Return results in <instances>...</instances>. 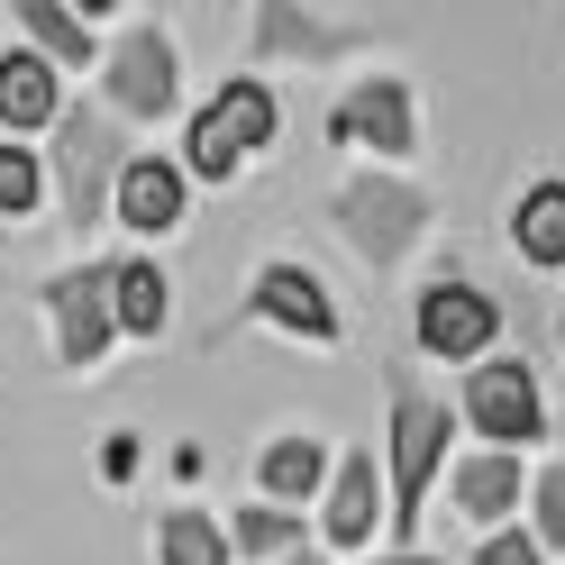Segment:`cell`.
<instances>
[{
    "label": "cell",
    "mask_w": 565,
    "mask_h": 565,
    "mask_svg": "<svg viewBox=\"0 0 565 565\" xmlns=\"http://www.w3.org/2000/svg\"><path fill=\"white\" fill-rule=\"evenodd\" d=\"M338 137L347 147H374L383 164L419 156V100H411V83L402 74H365L356 92L338 100Z\"/></svg>",
    "instance_id": "9c48e42d"
},
{
    "label": "cell",
    "mask_w": 565,
    "mask_h": 565,
    "mask_svg": "<svg viewBox=\"0 0 565 565\" xmlns=\"http://www.w3.org/2000/svg\"><path fill=\"white\" fill-rule=\"evenodd\" d=\"M320 483H329V447L320 438H274L265 456H256V492H265V511H310V502H320Z\"/></svg>",
    "instance_id": "e0dca14e"
},
{
    "label": "cell",
    "mask_w": 565,
    "mask_h": 565,
    "mask_svg": "<svg viewBox=\"0 0 565 565\" xmlns=\"http://www.w3.org/2000/svg\"><path fill=\"white\" fill-rule=\"evenodd\" d=\"M183 201H192L183 164L137 147V156L119 164V192H110V228H137V237H173V228H183Z\"/></svg>",
    "instance_id": "8fae6325"
},
{
    "label": "cell",
    "mask_w": 565,
    "mask_h": 565,
    "mask_svg": "<svg viewBox=\"0 0 565 565\" xmlns=\"http://www.w3.org/2000/svg\"><path fill=\"white\" fill-rule=\"evenodd\" d=\"M374 520H383V475H374V447H347L329 456V483H320V539L338 556L374 547Z\"/></svg>",
    "instance_id": "30bf717a"
},
{
    "label": "cell",
    "mask_w": 565,
    "mask_h": 565,
    "mask_svg": "<svg viewBox=\"0 0 565 565\" xmlns=\"http://www.w3.org/2000/svg\"><path fill=\"white\" fill-rule=\"evenodd\" d=\"M55 110H64V74L55 64H38V55H0V137H38V128H55Z\"/></svg>",
    "instance_id": "ac0fdd59"
},
{
    "label": "cell",
    "mask_w": 565,
    "mask_h": 565,
    "mask_svg": "<svg viewBox=\"0 0 565 565\" xmlns=\"http://www.w3.org/2000/svg\"><path fill=\"white\" fill-rule=\"evenodd\" d=\"M100 110L110 119H164L173 100H183V55H173V38L156 19H128L110 46H100Z\"/></svg>",
    "instance_id": "277c9868"
},
{
    "label": "cell",
    "mask_w": 565,
    "mask_h": 565,
    "mask_svg": "<svg viewBox=\"0 0 565 565\" xmlns=\"http://www.w3.org/2000/svg\"><path fill=\"white\" fill-rule=\"evenodd\" d=\"M511 256L529 274H565V183H556V173L511 201Z\"/></svg>",
    "instance_id": "d6986e66"
},
{
    "label": "cell",
    "mask_w": 565,
    "mask_h": 565,
    "mask_svg": "<svg viewBox=\"0 0 565 565\" xmlns=\"http://www.w3.org/2000/svg\"><path fill=\"white\" fill-rule=\"evenodd\" d=\"M55 164H46V183H55V201H64V220L74 228H110V192H119V164L137 156L128 137H119V119L100 110V100H64L55 110Z\"/></svg>",
    "instance_id": "6da1fadb"
},
{
    "label": "cell",
    "mask_w": 565,
    "mask_h": 565,
    "mask_svg": "<svg viewBox=\"0 0 565 565\" xmlns=\"http://www.w3.org/2000/svg\"><path fill=\"white\" fill-rule=\"evenodd\" d=\"M466 429H475L492 456L539 447V438H547V393H539V374H529L520 356H483V365H466Z\"/></svg>",
    "instance_id": "5b68a950"
},
{
    "label": "cell",
    "mask_w": 565,
    "mask_h": 565,
    "mask_svg": "<svg viewBox=\"0 0 565 565\" xmlns=\"http://www.w3.org/2000/svg\"><path fill=\"white\" fill-rule=\"evenodd\" d=\"M246 320L256 329H282V338H301V347H338L347 320H338V301H329V282L310 274L301 256H274L246 274Z\"/></svg>",
    "instance_id": "52a82bcc"
},
{
    "label": "cell",
    "mask_w": 565,
    "mask_h": 565,
    "mask_svg": "<svg viewBox=\"0 0 565 565\" xmlns=\"http://www.w3.org/2000/svg\"><path fill=\"white\" fill-rule=\"evenodd\" d=\"M374 565H438V556H411V547H402V556H374Z\"/></svg>",
    "instance_id": "484cf974"
},
{
    "label": "cell",
    "mask_w": 565,
    "mask_h": 565,
    "mask_svg": "<svg viewBox=\"0 0 565 565\" xmlns=\"http://www.w3.org/2000/svg\"><path fill=\"white\" fill-rule=\"evenodd\" d=\"M156 565H228V539L210 511H164L156 520Z\"/></svg>",
    "instance_id": "44dd1931"
},
{
    "label": "cell",
    "mask_w": 565,
    "mask_h": 565,
    "mask_svg": "<svg viewBox=\"0 0 565 565\" xmlns=\"http://www.w3.org/2000/svg\"><path fill=\"white\" fill-rule=\"evenodd\" d=\"M475 565H547V556H539V539H529V529H492V539L475 547Z\"/></svg>",
    "instance_id": "cb8c5ba5"
},
{
    "label": "cell",
    "mask_w": 565,
    "mask_h": 565,
    "mask_svg": "<svg viewBox=\"0 0 565 565\" xmlns=\"http://www.w3.org/2000/svg\"><path fill=\"white\" fill-rule=\"evenodd\" d=\"M520 492H529V475H520V456H492V447H475V456H456L447 466V511L466 520V529H511V511H520Z\"/></svg>",
    "instance_id": "7c38bea8"
},
{
    "label": "cell",
    "mask_w": 565,
    "mask_h": 565,
    "mask_svg": "<svg viewBox=\"0 0 565 565\" xmlns=\"http://www.w3.org/2000/svg\"><path fill=\"white\" fill-rule=\"evenodd\" d=\"M10 19L28 28V55L55 64V74H92V64H100V28L83 10H64V0H19Z\"/></svg>",
    "instance_id": "2e32d148"
},
{
    "label": "cell",
    "mask_w": 565,
    "mask_h": 565,
    "mask_svg": "<svg viewBox=\"0 0 565 565\" xmlns=\"http://www.w3.org/2000/svg\"><path fill=\"white\" fill-rule=\"evenodd\" d=\"M201 119L220 128L228 147H237V164H246L256 147H274V128H282V100H274V83H265V74H228L220 92L201 100Z\"/></svg>",
    "instance_id": "5bb4252c"
},
{
    "label": "cell",
    "mask_w": 565,
    "mask_h": 565,
    "mask_svg": "<svg viewBox=\"0 0 565 565\" xmlns=\"http://www.w3.org/2000/svg\"><path fill=\"white\" fill-rule=\"evenodd\" d=\"M556 347H565V320H556Z\"/></svg>",
    "instance_id": "4316f807"
},
{
    "label": "cell",
    "mask_w": 565,
    "mask_h": 565,
    "mask_svg": "<svg viewBox=\"0 0 565 565\" xmlns=\"http://www.w3.org/2000/svg\"><path fill=\"white\" fill-rule=\"evenodd\" d=\"M529 539H539V556L565 547V466H539V475H529Z\"/></svg>",
    "instance_id": "603a6c76"
},
{
    "label": "cell",
    "mask_w": 565,
    "mask_h": 565,
    "mask_svg": "<svg viewBox=\"0 0 565 565\" xmlns=\"http://www.w3.org/2000/svg\"><path fill=\"white\" fill-rule=\"evenodd\" d=\"M411 338H419V356H438V365H483L492 338H502V301H492L483 282L438 274L429 292H419V310H411Z\"/></svg>",
    "instance_id": "8992f818"
},
{
    "label": "cell",
    "mask_w": 565,
    "mask_h": 565,
    "mask_svg": "<svg viewBox=\"0 0 565 565\" xmlns=\"http://www.w3.org/2000/svg\"><path fill=\"white\" fill-rule=\"evenodd\" d=\"M329 228L347 237V256L374 265V274H393L419 237H429V192L402 183V173H347V183L329 192Z\"/></svg>",
    "instance_id": "7a4b0ae2"
},
{
    "label": "cell",
    "mask_w": 565,
    "mask_h": 565,
    "mask_svg": "<svg viewBox=\"0 0 565 565\" xmlns=\"http://www.w3.org/2000/svg\"><path fill=\"white\" fill-rule=\"evenodd\" d=\"M320 565H329V556H320Z\"/></svg>",
    "instance_id": "83f0119b"
},
{
    "label": "cell",
    "mask_w": 565,
    "mask_h": 565,
    "mask_svg": "<svg viewBox=\"0 0 565 565\" xmlns=\"http://www.w3.org/2000/svg\"><path fill=\"white\" fill-rule=\"evenodd\" d=\"M365 38L347 19H320V10H292V0H265L256 10V55H301V64H329V55H356Z\"/></svg>",
    "instance_id": "4fadbf2b"
},
{
    "label": "cell",
    "mask_w": 565,
    "mask_h": 565,
    "mask_svg": "<svg viewBox=\"0 0 565 565\" xmlns=\"http://www.w3.org/2000/svg\"><path fill=\"white\" fill-rule=\"evenodd\" d=\"M46 320H55V365H74L92 374L100 356H110V282H100V265H74V274H55L46 282Z\"/></svg>",
    "instance_id": "ba28073f"
},
{
    "label": "cell",
    "mask_w": 565,
    "mask_h": 565,
    "mask_svg": "<svg viewBox=\"0 0 565 565\" xmlns=\"http://www.w3.org/2000/svg\"><path fill=\"white\" fill-rule=\"evenodd\" d=\"M100 475H110V483L137 475V438H128V429H110V447H100Z\"/></svg>",
    "instance_id": "d4e9b609"
},
{
    "label": "cell",
    "mask_w": 565,
    "mask_h": 565,
    "mask_svg": "<svg viewBox=\"0 0 565 565\" xmlns=\"http://www.w3.org/2000/svg\"><path fill=\"white\" fill-rule=\"evenodd\" d=\"M447 402L438 393H393V429H383V520H393V539H411L419 520H429V492L447 475Z\"/></svg>",
    "instance_id": "3957f363"
},
{
    "label": "cell",
    "mask_w": 565,
    "mask_h": 565,
    "mask_svg": "<svg viewBox=\"0 0 565 565\" xmlns=\"http://www.w3.org/2000/svg\"><path fill=\"white\" fill-rule=\"evenodd\" d=\"M38 201H46V156L19 147V137H0V220H28Z\"/></svg>",
    "instance_id": "7402d4cb"
},
{
    "label": "cell",
    "mask_w": 565,
    "mask_h": 565,
    "mask_svg": "<svg viewBox=\"0 0 565 565\" xmlns=\"http://www.w3.org/2000/svg\"><path fill=\"white\" fill-rule=\"evenodd\" d=\"M100 282H110V329H119V338H164V329H173V282H164V265L119 256V265H100Z\"/></svg>",
    "instance_id": "9a60e30c"
},
{
    "label": "cell",
    "mask_w": 565,
    "mask_h": 565,
    "mask_svg": "<svg viewBox=\"0 0 565 565\" xmlns=\"http://www.w3.org/2000/svg\"><path fill=\"white\" fill-rule=\"evenodd\" d=\"M220 539H228V556H246V565H292V556H310V520L246 502V511H228Z\"/></svg>",
    "instance_id": "ffe728a7"
}]
</instances>
